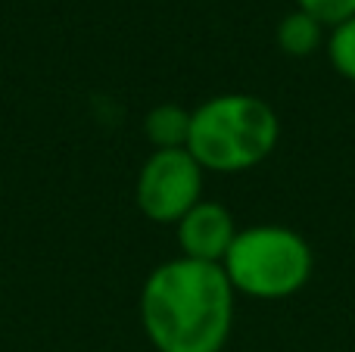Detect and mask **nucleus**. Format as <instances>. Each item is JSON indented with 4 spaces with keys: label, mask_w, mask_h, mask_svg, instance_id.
I'll list each match as a JSON object with an SVG mask.
<instances>
[{
    "label": "nucleus",
    "mask_w": 355,
    "mask_h": 352,
    "mask_svg": "<svg viewBox=\"0 0 355 352\" xmlns=\"http://www.w3.org/2000/svg\"><path fill=\"white\" fill-rule=\"evenodd\" d=\"M324 31L327 28L315 16H309V12H302V10H293L281 19L275 37L284 53L302 60V56H312L315 50L324 44Z\"/></svg>",
    "instance_id": "7"
},
{
    "label": "nucleus",
    "mask_w": 355,
    "mask_h": 352,
    "mask_svg": "<svg viewBox=\"0 0 355 352\" xmlns=\"http://www.w3.org/2000/svg\"><path fill=\"white\" fill-rule=\"evenodd\" d=\"M221 268L237 293L252 299H287L309 284L315 253L306 237L287 225H252L237 231Z\"/></svg>",
    "instance_id": "3"
},
{
    "label": "nucleus",
    "mask_w": 355,
    "mask_h": 352,
    "mask_svg": "<svg viewBox=\"0 0 355 352\" xmlns=\"http://www.w3.org/2000/svg\"><path fill=\"white\" fill-rule=\"evenodd\" d=\"M144 137L153 150H187L190 109L178 103H159L144 116Z\"/></svg>",
    "instance_id": "6"
},
{
    "label": "nucleus",
    "mask_w": 355,
    "mask_h": 352,
    "mask_svg": "<svg viewBox=\"0 0 355 352\" xmlns=\"http://www.w3.org/2000/svg\"><path fill=\"white\" fill-rule=\"evenodd\" d=\"M327 56H331L334 69L355 85V16L331 28V35H327Z\"/></svg>",
    "instance_id": "8"
},
{
    "label": "nucleus",
    "mask_w": 355,
    "mask_h": 352,
    "mask_svg": "<svg viewBox=\"0 0 355 352\" xmlns=\"http://www.w3.org/2000/svg\"><path fill=\"white\" fill-rule=\"evenodd\" d=\"M202 178L187 150H153L137 172V206L150 222L178 225L202 200Z\"/></svg>",
    "instance_id": "4"
},
{
    "label": "nucleus",
    "mask_w": 355,
    "mask_h": 352,
    "mask_svg": "<svg viewBox=\"0 0 355 352\" xmlns=\"http://www.w3.org/2000/svg\"><path fill=\"white\" fill-rule=\"evenodd\" d=\"M296 10L315 16L324 28H334L355 16V0H296Z\"/></svg>",
    "instance_id": "9"
},
{
    "label": "nucleus",
    "mask_w": 355,
    "mask_h": 352,
    "mask_svg": "<svg viewBox=\"0 0 355 352\" xmlns=\"http://www.w3.org/2000/svg\"><path fill=\"white\" fill-rule=\"evenodd\" d=\"M234 297L221 265L168 259L141 287L144 334L156 352H221L231 340Z\"/></svg>",
    "instance_id": "1"
},
{
    "label": "nucleus",
    "mask_w": 355,
    "mask_h": 352,
    "mask_svg": "<svg viewBox=\"0 0 355 352\" xmlns=\"http://www.w3.org/2000/svg\"><path fill=\"white\" fill-rule=\"evenodd\" d=\"M178 228V247L181 256L196 262H212L221 265L231 249L234 237H237V225L227 206L215 203V200H200L181 222Z\"/></svg>",
    "instance_id": "5"
},
{
    "label": "nucleus",
    "mask_w": 355,
    "mask_h": 352,
    "mask_svg": "<svg viewBox=\"0 0 355 352\" xmlns=\"http://www.w3.org/2000/svg\"><path fill=\"white\" fill-rule=\"evenodd\" d=\"M281 118L256 94H215L190 109L187 153L202 172L237 175L256 168L277 150Z\"/></svg>",
    "instance_id": "2"
}]
</instances>
